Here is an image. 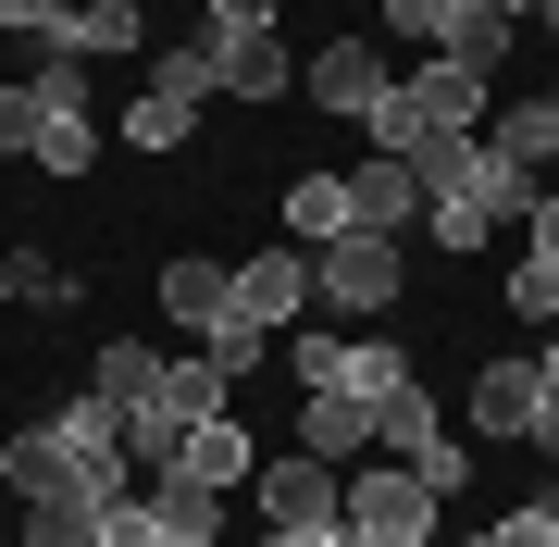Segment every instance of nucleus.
I'll list each match as a JSON object with an SVG mask.
<instances>
[{
  "mask_svg": "<svg viewBox=\"0 0 559 547\" xmlns=\"http://www.w3.org/2000/svg\"><path fill=\"white\" fill-rule=\"evenodd\" d=\"M138 50V0H75V25H62V62H112Z\"/></svg>",
  "mask_w": 559,
  "mask_h": 547,
  "instance_id": "nucleus-20",
  "label": "nucleus"
},
{
  "mask_svg": "<svg viewBox=\"0 0 559 547\" xmlns=\"http://www.w3.org/2000/svg\"><path fill=\"white\" fill-rule=\"evenodd\" d=\"M411 473H423V486H436V498H460V486H473V436H436V448H423Z\"/></svg>",
  "mask_w": 559,
  "mask_h": 547,
  "instance_id": "nucleus-34",
  "label": "nucleus"
},
{
  "mask_svg": "<svg viewBox=\"0 0 559 547\" xmlns=\"http://www.w3.org/2000/svg\"><path fill=\"white\" fill-rule=\"evenodd\" d=\"M399 87V62H385V38H323L299 62V100L311 112H336V124H373V100Z\"/></svg>",
  "mask_w": 559,
  "mask_h": 547,
  "instance_id": "nucleus-4",
  "label": "nucleus"
},
{
  "mask_svg": "<svg viewBox=\"0 0 559 547\" xmlns=\"http://www.w3.org/2000/svg\"><path fill=\"white\" fill-rule=\"evenodd\" d=\"M100 547H162V510H150V498H112V510H100Z\"/></svg>",
  "mask_w": 559,
  "mask_h": 547,
  "instance_id": "nucleus-35",
  "label": "nucleus"
},
{
  "mask_svg": "<svg viewBox=\"0 0 559 547\" xmlns=\"http://www.w3.org/2000/svg\"><path fill=\"white\" fill-rule=\"evenodd\" d=\"M535 373H547V399H559V324H547V348H535Z\"/></svg>",
  "mask_w": 559,
  "mask_h": 547,
  "instance_id": "nucleus-39",
  "label": "nucleus"
},
{
  "mask_svg": "<svg viewBox=\"0 0 559 547\" xmlns=\"http://www.w3.org/2000/svg\"><path fill=\"white\" fill-rule=\"evenodd\" d=\"M138 498L162 510V547H212L224 535V486H200V473H150Z\"/></svg>",
  "mask_w": 559,
  "mask_h": 547,
  "instance_id": "nucleus-12",
  "label": "nucleus"
},
{
  "mask_svg": "<svg viewBox=\"0 0 559 547\" xmlns=\"http://www.w3.org/2000/svg\"><path fill=\"white\" fill-rule=\"evenodd\" d=\"M261 523H274V535H336V523H348V473L311 461V448L261 461Z\"/></svg>",
  "mask_w": 559,
  "mask_h": 547,
  "instance_id": "nucleus-5",
  "label": "nucleus"
},
{
  "mask_svg": "<svg viewBox=\"0 0 559 547\" xmlns=\"http://www.w3.org/2000/svg\"><path fill=\"white\" fill-rule=\"evenodd\" d=\"M348 212L373 224V237H399V224H423V175H411V163H385V150H373V163L348 175Z\"/></svg>",
  "mask_w": 559,
  "mask_h": 547,
  "instance_id": "nucleus-15",
  "label": "nucleus"
},
{
  "mask_svg": "<svg viewBox=\"0 0 559 547\" xmlns=\"http://www.w3.org/2000/svg\"><path fill=\"white\" fill-rule=\"evenodd\" d=\"M0 486H13V498H62V486H75V448H62V424H25L13 448H0Z\"/></svg>",
  "mask_w": 559,
  "mask_h": 547,
  "instance_id": "nucleus-16",
  "label": "nucleus"
},
{
  "mask_svg": "<svg viewBox=\"0 0 559 547\" xmlns=\"http://www.w3.org/2000/svg\"><path fill=\"white\" fill-rule=\"evenodd\" d=\"M485 138H498V150H510L522 175H535V163H559V112H547V100H510L498 124H485Z\"/></svg>",
  "mask_w": 559,
  "mask_h": 547,
  "instance_id": "nucleus-24",
  "label": "nucleus"
},
{
  "mask_svg": "<svg viewBox=\"0 0 559 547\" xmlns=\"http://www.w3.org/2000/svg\"><path fill=\"white\" fill-rule=\"evenodd\" d=\"M485 547H559V498H535V510H498V523H485Z\"/></svg>",
  "mask_w": 559,
  "mask_h": 547,
  "instance_id": "nucleus-32",
  "label": "nucleus"
},
{
  "mask_svg": "<svg viewBox=\"0 0 559 547\" xmlns=\"http://www.w3.org/2000/svg\"><path fill=\"white\" fill-rule=\"evenodd\" d=\"M261 348H274V324H249V311H224V324L200 336V361H212L224 385H237V373H261Z\"/></svg>",
  "mask_w": 559,
  "mask_h": 547,
  "instance_id": "nucleus-25",
  "label": "nucleus"
},
{
  "mask_svg": "<svg viewBox=\"0 0 559 547\" xmlns=\"http://www.w3.org/2000/svg\"><path fill=\"white\" fill-rule=\"evenodd\" d=\"M547 112H559V87H547Z\"/></svg>",
  "mask_w": 559,
  "mask_h": 547,
  "instance_id": "nucleus-43",
  "label": "nucleus"
},
{
  "mask_svg": "<svg viewBox=\"0 0 559 547\" xmlns=\"http://www.w3.org/2000/svg\"><path fill=\"white\" fill-rule=\"evenodd\" d=\"M360 138H373L385 163H411L423 138H485V75H473V62H448V50H436L423 75H399V87L373 100V124H360Z\"/></svg>",
  "mask_w": 559,
  "mask_h": 547,
  "instance_id": "nucleus-1",
  "label": "nucleus"
},
{
  "mask_svg": "<svg viewBox=\"0 0 559 547\" xmlns=\"http://www.w3.org/2000/svg\"><path fill=\"white\" fill-rule=\"evenodd\" d=\"M187 124H200L187 100H162V87H138V100H124V150H150V163H175V150H187Z\"/></svg>",
  "mask_w": 559,
  "mask_h": 547,
  "instance_id": "nucleus-22",
  "label": "nucleus"
},
{
  "mask_svg": "<svg viewBox=\"0 0 559 547\" xmlns=\"http://www.w3.org/2000/svg\"><path fill=\"white\" fill-rule=\"evenodd\" d=\"M510 311H522V324H559V262H535V249H522V274H510Z\"/></svg>",
  "mask_w": 559,
  "mask_h": 547,
  "instance_id": "nucleus-31",
  "label": "nucleus"
},
{
  "mask_svg": "<svg viewBox=\"0 0 559 547\" xmlns=\"http://www.w3.org/2000/svg\"><path fill=\"white\" fill-rule=\"evenodd\" d=\"M175 473H200V486H224V498H237L249 473H261V448H249V424H237V411H212V424H187Z\"/></svg>",
  "mask_w": 559,
  "mask_h": 547,
  "instance_id": "nucleus-11",
  "label": "nucleus"
},
{
  "mask_svg": "<svg viewBox=\"0 0 559 547\" xmlns=\"http://www.w3.org/2000/svg\"><path fill=\"white\" fill-rule=\"evenodd\" d=\"M87 385H100L112 411H138V399H162V348H150V336H112L100 361H87Z\"/></svg>",
  "mask_w": 559,
  "mask_h": 547,
  "instance_id": "nucleus-19",
  "label": "nucleus"
},
{
  "mask_svg": "<svg viewBox=\"0 0 559 547\" xmlns=\"http://www.w3.org/2000/svg\"><path fill=\"white\" fill-rule=\"evenodd\" d=\"M249 25H274V0H212V38H249Z\"/></svg>",
  "mask_w": 559,
  "mask_h": 547,
  "instance_id": "nucleus-37",
  "label": "nucleus"
},
{
  "mask_svg": "<svg viewBox=\"0 0 559 547\" xmlns=\"http://www.w3.org/2000/svg\"><path fill=\"white\" fill-rule=\"evenodd\" d=\"M411 373H423V361H411L399 336H336V361H323V385H336V399H360V411H373L385 385H411ZM299 399H311V385H299Z\"/></svg>",
  "mask_w": 559,
  "mask_h": 547,
  "instance_id": "nucleus-9",
  "label": "nucleus"
},
{
  "mask_svg": "<svg viewBox=\"0 0 559 547\" xmlns=\"http://www.w3.org/2000/svg\"><path fill=\"white\" fill-rule=\"evenodd\" d=\"M162 411H187V424H212V411H224V373L200 361V348H187V361H162Z\"/></svg>",
  "mask_w": 559,
  "mask_h": 547,
  "instance_id": "nucleus-28",
  "label": "nucleus"
},
{
  "mask_svg": "<svg viewBox=\"0 0 559 547\" xmlns=\"http://www.w3.org/2000/svg\"><path fill=\"white\" fill-rule=\"evenodd\" d=\"M138 75L162 87V100H187V112H200V100H224V50H212V38H175V50H150Z\"/></svg>",
  "mask_w": 559,
  "mask_h": 547,
  "instance_id": "nucleus-17",
  "label": "nucleus"
},
{
  "mask_svg": "<svg viewBox=\"0 0 559 547\" xmlns=\"http://www.w3.org/2000/svg\"><path fill=\"white\" fill-rule=\"evenodd\" d=\"M299 448H311V461H336V473H360V461H373V411L336 399V385H311V399H299Z\"/></svg>",
  "mask_w": 559,
  "mask_h": 547,
  "instance_id": "nucleus-8",
  "label": "nucleus"
},
{
  "mask_svg": "<svg viewBox=\"0 0 559 547\" xmlns=\"http://www.w3.org/2000/svg\"><path fill=\"white\" fill-rule=\"evenodd\" d=\"M224 50V100H286L299 87V50L274 38V25H249V38H212Z\"/></svg>",
  "mask_w": 559,
  "mask_h": 547,
  "instance_id": "nucleus-10",
  "label": "nucleus"
},
{
  "mask_svg": "<svg viewBox=\"0 0 559 547\" xmlns=\"http://www.w3.org/2000/svg\"><path fill=\"white\" fill-rule=\"evenodd\" d=\"M436 547H485V535H436Z\"/></svg>",
  "mask_w": 559,
  "mask_h": 547,
  "instance_id": "nucleus-42",
  "label": "nucleus"
},
{
  "mask_svg": "<svg viewBox=\"0 0 559 547\" xmlns=\"http://www.w3.org/2000/svg\"><path fill=\"white\" fill-rule=\"evenodd\" d=\"M237 311H249V324H299V311H311V249L299 237H286V249H261V262H237Z\"/></svg>",
  "mask_w": 559,
  "mask_h": 547,
  "instance_id": "nucleus-7",
  "label": "nucleus"
},
{
  "mask_svg": "<svg viewBox=\"0 0 559 547\" xmlns=\"http://www.w3.org/2000/svg\"><path fill=\"white\" fill-rule=\"evenodd\" d=\"M399 237H373V224H348V237H323L311 249V311H336V324H373V311H399Z\"/></svg>",
  "mask_w": 559,
  "mask_h": 547,
  "instance_id": "nucleus-2",
  "label": "nucleus"
},
{
  "mask_svg": "<svg viewBox=\"0 0 559 547\" xmlns=\"http://www.w3.org/2000/svg\"><path fill=\"white\" fill-rule=\"evenodd\" d=\"M522 249H535V262H559V187H535V212H522Z\"/></svg>",
  "mask_w": 559,
  "mask_h": 547,
  "instance_id": "nucleus-36",
  "label": "nucleus"
},
{
  "mask_svg": "<svg viewBox=\"0 0 559 547\" xmlns=\"http://www.w3.org/2000/svg\"><path fill=\"white\" fill-rule=\"evenodd\" d=\"M485 13H498V25H535V13H547V0H485Z\"/></svg>",
  "mask_w": 559,
  "mask_h": 547,
  "instance_id": "nucleus-38",
  "label": "nucleus"
},
{
  "mask_svg": "<svg viewBox=\"0 0 559 547\" xmlns=\"http://www.w3.org/2000/svg\"><path fill=\"white\" fill-rule=\"evenodd\" d=\"M448 62H473V75H498V62H510V25H498V13H485V0H473V25H460V38H448Z\"/></svg>",
  "mask_w": 559,
  "mask_h": 547,
  "instance_id": "nucleus-30",
  "label": "nucleus"
},
{
  "mask_svg": "<svg viewBox=\"0 0 559 547\" xmlns=\"http://www.w3.org/2000/svg\"><path fill=\"white\" fill-rule=\"evenodd\" d=\"M249 547H323V535H274V523H261V535H249Z\"/></svg>",
  "mask_w": 559,
  "mask_h": 547,
  "instance_id": "nucleus-40",
  "label": "nucleus"
},
{
  "mask_svg": "<svg viewBox=\"0 0 559 547\" xmlns=\"http://www.w3.org/2000/svg\"><path fill=\"white\" fill-rule=\"evenodd\" d=\"M436 436H448V411H436V385H423V373L373 399V448H385V461H423Z\"/></svg>",
  "mask_w": 559,
  "mask_h": 547,
  "instance_id": "nucleus-13",
  "label": "nucleus"
},
{
  "mask_svg": "<svg viewBox=\"0 0 559 547\" xmlns=\"http://www.w3.org/2000/svg\"><path fill=\"white\" fill-rule=\"evenodd\" d=\"M535 25H547V38H559V0H547V13H535Z\"/></svg>",
  "mask_w": 559,
  "mask_h": 547,
  "instance_id": "nucleus-41",
  "label": "nucleus"
},
{
  "mask_svg": "<svg viewBox=\"0 0 559 547\" xmlns=\"http://www.w3.org/2000/svg\"><path fill=\"white\" fill-rule=\"evenodd\" d=\"M62 25H75V0H0V38H38V50H62Z\"/></svg>",
  "mask_w": 559,
  "mask_h": 547,
  "instance_id": "nucleus-29",
  "label": "nucleus"
},
{
  "mask_svg": "<svg viewBox=\"0 0 559 547\" xmlns=\"http://www.w3.org/2000/svg\"><path fill=\"white\" fill-rule=\"evenodd\" d=\"M162 311H175L187 336H212L224 311H237V262H162Z\"/></svg>",
  "mask_w": 559,
  "mask_h": 547,
  "instance_id": "nucleus-14",
  "label": "nucleus"
},
{
  "mask_svg": "<svg viewBox=\"0 0 559 547\" xmlns=\"http://www.w3.org/2000/svg\"><path fill=\"white\" fill-rule=\"evenodd\" d=\"M460 25H473V0H385V38H423V50H448Z\"/></svg>",
  "mask_w": 559,
  "mask_h": 547,
  "instance_id": "nucleus-26",
  "label": "nucleus"
},
{
  "mask_svg": "<svg viewBox=\"0 0 559 547\" xmlns=\"http://www.w3.org/2000/svg\"><path fill=\"white\" fill-rule=\"evenodd\" d=\"M62 286L75 274H50V249H13V262H0V299H62Z\"/></svg>",
  "mask_w": 559,
  "mask_h": 547,
  "instance_id": "nucleus-33",
  "label": "nucleus"
},
{
  "mask_svg": "<svg viewBox=\"0 0 559 547\" xmlns=\"http://www.w3.org/2000/svg\"><path fill=\"white\" fill-rule=\"evenodd\" d=\"M348 535H360V547H436V535H448V498L423 486L411 461H360V473H348Z\"/></svg>",
  "mask_w": 559,
  "mask_h": 547,
  "instance_id": "nucleus-3",
  "label": "nucleus"
},
{
  "mask_svg": "<svg viewBox=\"0 0 559 547\" xmlns=\"http://www.w3.org/2000/svg\"><path fill=\"white\" fill-rule=\"evenodd\" d=\"M38 124H50V87H38V75H0V163L38 150Z\"/></svg>",
  "mask_w": 559,
  "mask_h": 547,
  "instance_id": "nucleus-27",
  "label": "nucleus"
},
{
  "mask_svg": "<svg viewBox=\"0 0 559 547\" xmlns=\"http://www.w3.org/2000/svg\"><path fill=\"white\" fill-rule=\"evenodd\" d=\"M38 175H87L100 163V124H87V100H50V124H38V150H25Z\"/></svg>",
  "mask_w": 559,
  "mask_h": 547,
  "instance_id": "nucleus-21",
  "label": "nucleus"
},
{
  "mask_svg": "<svg viewBox=\"0 0 559 547\" xmlns=\"http://www.w3.org/2000/svg\"><path fill=\"white\" fill-rule=\"evenodd\" d=\"M348 175H299V187H286V237H299V249H323V237H348Z\"/></svg>",
  "mask_w": 559,
  "mask_h": 547,
  "instance_id": "nucleus-18",
  "label": "nucleus"
},
{
  "mask_svg": "<svg viewBox=\"0 0 559 547\" xmlns=\"http://www.w3.org/2000/svg\"><path fill=\"white\" fill-rule=\"evenodd\" d=\"M460 424H473L485 448H535V424H547V373H535V361H485L473 385H460Z\"/></svg>",
  "mask_w": 559,
  "mask_h": 547,
  "instance_id": "nucleus-6",
  "label": "nucleus"
},
{
  "mask_svg": "<svg viewBox=\"0 0 559 547\" xmlns=\"http://www.w3.org/2000/svg\"><path fill=\"white\" fill-rule=\"evenodd\" d=\"M25 547H100V498H25Z\"/></svg>",
  "mask_w": 559,
  "mask_h": 547,
  "instance_id": "nucleus-23",
  "label": "nucleus"
}]
</instances>
